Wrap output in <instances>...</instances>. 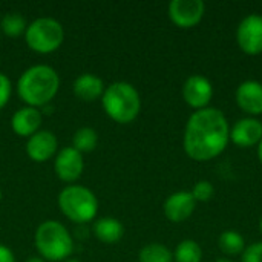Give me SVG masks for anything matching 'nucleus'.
Instances as JSON below:
<instances>
[{"mask_svg": "<svg viewBox=\"0 0 262 262\" xmlns=\"http://www.w3.org/2000/svg\"><path fill=\"white\" fill-rule=\"evenodd\" d=\"M238 107L249 117L262 115V83L256 80L243 81L235 92Z\"/></svg>", "mask_w": 262, "mask_h": 262, "instance_id": "obj_14", "label": "nucleus"}, {"mask_svg": "<svg viewBox=\"0 0 262 262\" xmlns=\"http://www.w3.org/2000/svg\"><path fill=\"white\" fill-rule=\"evenodd\" d=\"M218 247L226 256H238L246 250V239L236 230H226L218 238Z\"/></svg>", "mask_w": 262, "mask_h": 262, "instance_id": "obj_18", "label": "nucleus"}, {"mask_svg": "<svg viewBox=\"0 0 262 262\" xmlns=\"http://www.w3.org/2000/svg\"><path fill=\"white\" fill-rule=\"evenodd\" d=\"M0 262H15L12 250L5 244H0Z\"/></svg>", "mask_w": 262, "mask_h": 262, "instance_id": "obj_26", "label": "nucleus"}, {"mask_svg": "<svg viewBox=\"0 0 262 262\" xmlns=\"http://www.w3.org/2000/svg\"><path fill=\"white\" fill-rule=\"evenodd\" d=\"M215 262H233L232 259H227V258H221V259H216Z\"/></svg>", "mask_w": 262, "mask_h": 262, "instance_id": "obj_29", "label": "nucleus"}, {"mask_svg": "<svg viewBox=\"0 0 262 262\" xmlns=\"http://www.w3.org/2000/svg\"><path fill=\"white\" fill-rule=\"evenodd\" d=\"M11 94H12V83H11V78L0 72V111L8 104L9 98H11Z\"/></svg>", "mask_w": 262, "mask_h": 262, "instance_id": "obj_24", "label": "nucleus"}, {"mask_svg": "<svg viewBox=\"0 0 262 262\" xmlns=\"http://www.w3.org/2000/svg\"><path fill=\"white\" fill-rule=\"evenodd\" d=\"M104 83L103 80L95 75V74H91V72H84V74H80L74 84H72V91H74V95L81 100V101H86V103H92V101H97V100H101L103 94H104Z\"/></svg>", "mask_w": 262, "mask_h": 262, "instance_id": "obj_16", "label": "nucleus"}, {"mask_svg": "<svg viewBox=\"0 0 262 262\" xmlns=\"http://www.w3.org/2000/svg\"><path fill=\"white\" fill-rule=\"evenodd\" d=\"M0 203H2V189H0Z\"/></svg>", "mask_w": 262, "mask_h": 262, "instance_id": "obj_32", "label": "nucleus"}, {"mask_svg": "<svg viewBox=\"0 0 262 262\" xmlns=\"http://www.w3.org/2000/svg\"><path fill=\"white\" fill-rule=\"evenodd\" d=\"M98 144V134L92 127H80L72 137V147L81 155L92 152Z\"/></svg>", "mask_w": 262, "mask_h": 262, "instance_id": "obj_19", "label": "nucleus"}, {"mask_svg": "<svg viewBox=\"0 0 262 262\" xmlns=\"http://www.w3.org/2000/svg\"><path fill=\"white\" fill-rule=\"evenodd\" d=\"M25 262H46L45 259H41L40 256H31V258H28Z\"/></svg>", "mask_w": 262, "mask_h": 262, "instance_id": "obj_27", "label": "nucleus"}, {"mask_svg": "<svg viewBox=\"0 0 262 262\" xmlns=\"http://www.w3.org/2000/svg\"><path fill=\"white\" fill-rule=\"evenodd\" d=\"M173 253L160 243H150L144 246L138 253V262H172Z\"/></svg>", "mask_w": 262, "mask_h": 262, "instance_id": "obj_22", "label": "nucleus"}, {"mask_svg": "<svg viewBox=\"0 0 262 262\" xmlns=\"http://www.w3.org/2000/svg\"><path fill=\"white\" fill-rule=\"evenodd\" d=\"M236 43L247 55L262 54V15L250 14L244 17L236 28Z\"/></svg>", "mask_w": 262, "mask_h": 262, "instance_id": "obj_8", "label": "nucleus"}, {"mask_svg": "<svg viewBox=\"0 0 262 262\" xmlns=\"http://www.w3.org/2000/svg\"><path fill=\"white\" fill-rule=\"evenodd\" d=\"M175 262H201L203 261V249L193 239L181 241L173 252Z\"/></svg>", "mask_w": 262, "mask_h": 262, "instance_id": "obj_20", "label": "nucleus"}, {"mask_svg": "<svg viewBox=\"0 0 262 262\" xmlns=\"http://www.w3.org/2000/svg\"><path fill=\"white\" fill-rule=\"evenodd\" d=\"M192 196L195 198L196 203H207L212 200L213 193H215V187L210 181L207 180H201L198 183H195L193 189H192Z\"/></svg>", "mask_w": 262, "mask_h": 262, "instance_id": "obj_23", "label": "nucleus"}, {"mask_svg": "<svg viewBox=\"0 0 262 262\" xmlns=\"http://www.w3.org/2000/svg\"><path fill=\"white\" fill-rule=\"evenodd\" d=\"M101 106L112 121L129 124L141 111V97L134 84L127 81H114L104 89Z\"/></svg>", "mask_w": 262, "mask_h": 262, "instance_id": "obj_3", "label": "nucleus"}, {"mask_svg": "<svg viewBox=\"0 0 262 262\" xmlns=\"http://www.w3.org/2000/svg\"><path fill=\"white\" fill-rule=\"evenodd\" d=\"M259 230H261V233H262V216H261V220H259Z\"/></svg>", "mask_w": 262, "mask_h": 262, "instance_id": "obj_31", "label": "nucleus"}, {"mask_svg": "<svg viewBox=\"0 0 262 262\" xmlns=\"http://www.w3.org/2000/svg\"><path fill=\"white\" fill-rule=\"evenodd\" d=\"M183 98L187 106L195 111L209 107L213 98V86L209 78L203 75H190L183 84Z\"/></svg>", "mask_w": 262, "mask_h": 262, "instance_id": "obj_10", "label": "nucleus"}, {"mask_svg": "<svg viewBox=\"0 0 262 262\" xmlns=\"http://www.w3.org/2000/svg\"><path fill=\"white\" fill-rule=\"evenodd\" d=\"M64 262H80V261H77V259H71V258H69V259H66Z\"/></svg>", "mask_w": 262, "mask_h": 262, "instance_id": "obj_30", "label": "nucleus"}, {"mask_svg": "<svg viewBox=\"0 0 262 262\" xmlns=\"http://www.w3.org/2000/svg\"><path fill=\"white\" fill-rule=\"evenodd\" d=\"M94 236L104 244H115L124 236V226L120 220L112 216H103L92 224Z\"/></svg>", "mask_w": 262, "mask_h": 262, "instance_id": "obj_17", "label": "nucleus"}, {"mask_svg": "<svg viewBox=\"0 0 262 262\" xmlns=\"http://www.w3.org/2000/svg\"><path fill=\"white\" fill-rule=\"evenodd\" d=\"M241 261L243 262H262V241L255 243L249 247H246V250L241 255Z\"/></svg>", "mask_w": 262, "mask_h": 262, "instance_id": "obj_25", "label": "nucleus"}, {"mask_svg": "<svg viewBox=\"0 0 262 262\" xmlns=\"http://www.w3.org/2000/svg\"><path fill=\"white\" fill-rule=\"evenodd\" d=\"M196 209V201L187 190H178L169 195L163 204V212L170 223H184Z\"/></svg>", "mask_w": 262, "mask_h": 262, "instance_id": "obj_11", "label": "nucleus"}, {"mask_svg": "<svg viewBox=\"0 0 262 262\" xmlns=\"http://www.w3.org/2000/svg\"><path fill=\"white\" fill-rule=\"evenodd\" d=\"M262 140V121L255 117L238 120L230 129V141L243 149L258 146Z\"/></svg>", "mask_w": 262, "mask_h": 262, "instance_id": "obj_13", "label": "nucleus"}, {"mask_svg": "<svg viewBox=\"0 0 262 262\" xmlns=\"http://www.w3.org/2000/svg\"><path fill=\"white\" fill-rule=\"evenodd\" d=\"M60 89V75L49 64H34L17 80L18 98L31 107H43L52 101Z\"/></svg>", "mask_w": 262, "mask_h": 262, "instance_id": "obj_2", "label": "nucleus"}, {"mask_svg": "<svg viewBox=\"0 0 262 262\" xmlns=\"http://www.w3.org/2000/svg\"><path fill=\"white\" fill-rule=\"evenodd\" d=\"M84 170L83 155L72 146L63 147L57 152L54 160V172L57 178L63 183H75Z\"/></svg>", "mask_w": 262, "mask_h": 262, "instance_id": "obj_9", "label": "nucleus"}, {"mask_svg": "<svg viewBox=\"0 0 262 262\" xmlns=\"http://www.w3.org/2000/svg\"><path fill=\"white\" fill-rule=\"evenodd\" d=\"M170 21L181 29H190L200 25L206 14L203 0H172L167 6Z\"/></svg>", "mask_w": 262, "mask_h": 262, "instance_id": "obj_7", "label": "nucleus"}, {"mask_svg": "<svg viewBox=\"0 0 262 262\" xmlns=\"http://www.w3.org/2000/svg\"><path fill=\"white\" fill-rule=\"evenodd\" d=\"M64 40L63 25L52 17H38L28 23L25 31V41L28 48L37 54L55 52Z\"/></svg>", "mask_w": 262, "mask_h": 262, "instance_id": "obj_6", "label": "nucleus"}, {"mask_svg": "<svg viewBox=\"0 0 262 262\" xmlns=\"http://www.w3.org/2000/svg\"><path fill=\"white\" fill-rule=\"evenodd\" d=\"M58 149V140L51 130H38L26 141V155L34 163H46Z\"/></svg>", "mask_w": 262, "mask_h": 262, "instance_id": "obj_12", "label": "nucleus"}, {"mask_svg": "<svg viewBox=\"0 0 262 262\" xmlns=\"http://www.w3.org/2000/svg\"><path fill=\"white\" fill-rule=\"evenodd\" d=\"M41 123H43L41 111L31 106H23L17 109L11 117V129L15 135L21 138H29L35 132H38Z\"/></svg>", "mask_w": 262, "mask_h": 262, "instance_id": "obj_15", "label": "nucleus"}, {"mask_svg": "<svg viewBox=\"0 0 262 262\" xmlns=\"http://www.w3.org/2000/svg\"><path fill=\"white\" fill-rule=\"evenodd\" d=\"M34 246L38 256L49 262H64L74 252V239L69 230L58 221H43L34 233Z\"/></svg>", "mask_w": 262, "mask_h": 262, "instance_id": "obj_4", "label": "nucleus"}, {"mask_svg": "<svg viewBox=\"0 0 262 262\" xmlns=\"http://www.w3.org/2000/svg\"><path fill=\"white\" fill-rule=\"evenodd\" d=\"M230 141V126L223 111L206 107L195 111L184 129L183 147L186 155L198 163L220 157Z\"/></svg>", "mask_w": 262, "mask_h": 262, "instance_id": "obj_1", "label": "nucleus"}, {"mask_svg": "<svg viewBox=\"0 0 262 262\" xmlns=\"http://www.w3.org/2000/svg\"><path fill=\"white\" fill-rule=\"evenodd\" d=\"M0 28L6 37L17 38V37L25 35V31L28 28V21L18 12H8L3 15V18L0 21Z\"/></svg>", "mask_w": 262, "mask_h": 262, "instance_id": "obj_21", "label": "nucleus"}, {"mask_svg": "<svg viewBox=\"0 0 262 262\" xmlns=\"http://www.w3.org/2000/svg\"><path fill=\"white\" fill-rule=\"evenodd\" d=\"M60 212L75 224H86L95 221L98 213V198L95 193L78 184L66 186L57 198Z\"/></svg>", "mask_w": 262, "mask_h": 262, "instance_id": "obj_5", "label": "nucleus"}, {"mask_svg": "<svg viewBox=\"0 0 262 262\" xmlns=\"http://www.w3.org/2000/svg\"><path fill=\"white\" fill-rule=\"evenodd\" d=\"M258 160H259V163L262 164V140L259 141V144H258Z\"/></svg>", "mask_w": 262, "mask_h": 262, "instance_id": "obj_28", "label": "nucleus"}]
</instances>
